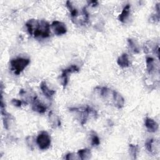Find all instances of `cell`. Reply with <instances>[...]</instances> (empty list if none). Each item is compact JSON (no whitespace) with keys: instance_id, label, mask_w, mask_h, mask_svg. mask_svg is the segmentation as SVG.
I'll return each mask as SVG.
<instances>
[{"instance_id":"d6986e66","label":"cell","mask_w":160,"mask_h":160,"mask_svg":"<svg viewBox=\"0 0 160 160\" xmlns=\"http://www.w3.org/2000/svg\"><path fill=\"white\" fill-rule=\"evenodd\" d=\"M138 152V146L133 144H129V154L132 156V159H136L137 154Z\"/></svg>"},{"instance_id":"ac0fdd59","label":"cell","mask_w":160,"mask_h":160,"mask_svg":"<svg viewBox=\"0 0 160 160\" xmlns=\"http://www.w3.org/2000/svg\"><path fill=\"white\" fill-rule=\"evenodd\" d=\"M91 136V144L92 146H98L100 144V139L98 134L94 131H91L90 133Z\"/></svg>"},{"instance_id":"7402d4cb","label":"cell","mask_w":160,"mask_h":160,"mask_svg":"<svg viewBox=\"0 0 160 160\" xmlns=\"http://www.w3.org/2000/svg\"><path fill=\"white\" fill-rule=\"evenodd\" d=\"M12 104L16 106V107H21L22 104V101L21 100L18 99H12L11 101Z\"/></svg>"},{"instance_id":"52a82bcc","label":"cell","mask_w":160,"mask_h":160,"mask_svg":"<svg viewBox=\"0 0 160 160\" xmlns=\"http://www.w3.org/2000/svg\"><path fill=\"white\" fill-rule=\"evenodd\" d=\"M31 102H32V109L34 111H36L40 114H43L46 111L47 107L38 99L36 96H34L32 98Z\"/></svg>"},{"instance_id":"30bf717a","label":"cell","mask_w":160,"mask_h":160,"mask_svg":"<svg viewBox=\"0 0 160 160\" xmlns=\"http://www.w3.org/2000/svg\"><path fill=\"white\" fill-rule=\"evenodd\" d=\"M40 88L43 94L49 99H51L56 93V91L50 89L45 81H42L40 84Z\"/></svg>"},{"instance_id":"44dd1931","label":"cell","mask_w":160,"mask_h":160,"mask_svg":"<svg viewBox=\"0 0 160 160\" xmlns=\"http://www.w3.org/2000/svg\"><path fill=\"white\" fill-rule=\"evenodd\" d=\"M65 159L67 160H74V159H79L78 154H75L74 153H68L67 154H66L65 156Z\"/></svg>"},{"instance_id":"603a6c76","label":"cell","mask_w":160,"mask_h":160,"mask_svg":"<svg viewBox=\"0 0 160 160\" xmlns=\"http://www.w3.org/2000/svg\"><path fill=\"white\" fill-rule=\"evenodd\" d=\"M88 2H89V4H91V5L92 6H93V7H95V6H96L98 5V1H89Z\"/></svg>"},{"instance_id":"5bb4252c","label":"cell","mask_w":160,"mask_h":160,"mask_svg":"<svg viewBox=\"0 0 160 160\" xmlns=\"http://www.w3.org/2000/svg\"><path fill=\"white\" fill-rule=\"evenodd\" d=\"M130 9H131V6L130 4H126L124 8L122 10L121 13L118 16V19L119 21L121 22H125L128 18L130 13Z\"/></svg>"},{"instance_id":"e0dca14e","label":"cell","mask_w":160,"mask_h":160,"mask_svg":"<svg viewBox=\"0 0 160 160\" xmlns=\"http://www.w3.org/2000/svg\"><path fill=\"white\" fill-rule=\"evenodd\" d=\"M128 43L129 48L131 50V51H132L135 54H138L139 52L140 49H139V46L137 42L134 39L131 38L128 39Z\"/></svg>"},{"instance_id":"277c9868","label":"cell","mask_w":160,"mask_h":160,"mask_svg":"<svg viewBox=\"0 0 160 160\" xmlns=\"http://www.w3.org/2000/svg\"><path fill=\"white\" fill-rule=\"evenodd\" d=\"M36 142L39 148L41 150L48 149L51 143V139L49 134L46 131H41L36 139Z\"/></svg>"},{"instance_id":"ffe728a7","label":"cell","mask_w":160,"mask_h":160,"mask_svg":"<svg viewBox=\"0 0 160 160\" xmlns=\"http://www.w3.org/2000/svg\"><path fill=\"white\" fill-rule=\"evenodd\" d=\"M26 142L27 145L29 148V149H31V150H33L34 148V142H35L34 138L31 136H27L26 138Z\"/></svg>"},{"instance_id":"5b68a950","label":"cell","mask_w":160,"mask_h":160,"mask_svg":"<svg viewBox=\"0 0 160 160\" xmlns=\"http://www.w3.org/2000/svg\"><path fill=\"white\" fill-rule=\"evenodd\" d=\"M79 71V68L76 65H71L68 68L62 70V73L61 74L60 79L61 81V84L64 88H66L68 82V74L78 72Z\"/></svg>"},{"instance_id":"4fadbf2b","label":"cell","mask_w":160,"mask_h":160,"mask_svg":"<svg viewBox=\"0 0 160 160\" xmlns=\"http://www.w3.org/2000/svg\"><path fill=\"white\" fill-rule=\"evenodd\" d=\"M117 63L121 68H125L129 66L130 62L128 55L126 53L122 54L117 59Z\"/></svg>"},{"instance_id":"ba28073f","label":"cell","mask_w":160,"mask_h":160,"mask_svg":"<svg viewBox=\"0 0 160 160\" xmlns=\"http://www.w3.org/2000/svg\"><path fill=\"white\" fill-rule=\"evenodd\" d=\"M112 98L114 106L118 108L121 109L124 105V99L122 95L116 91H112Z\"/></svg>"},{"instance_id":"2e32d148","label":"cell","mask_w":160,"mask_h":160,"mask_svg":"<svg viewBox=\"0 0 160 160\" xmlns=\"http://www.w3.org/2000/svg\"><path fill=\"white\" fill-rule=\"evenodd\" d=\"M145 147L149 153L152 154H155V150L156 149L155 147V141L154 139L151 138L147 139L145 142Z\"/></svg>"},{"instance_id":"7c38bea8","label":"cell","mask_w":160,"mask_h":160,"mask_svg":"<svg viewBox=\"0 0 160 160\" xmlns=\"http://www.w3.org/2000/svg\"><path fill=\"white\" fill-rule=\"evenodd\" d=\"M146 69L149 74H152L156 71V66L155 60L153 58L148 56L146 58Z\"/></svg>"},{"instance_id":"3957f363","label":"cell","mask_w":160,"mask_h":160,"mask_svg":"<svg viewBox=\"0 0 160 160\" xmlns=\"http://www.w3.org/2000/svg\"><path fill=\"white\" fill-rule=\"evenodd\" d=\"M30 59L24 58H16L11 59L10 66L11 71L16 75H19L28 66Z\"/></svg>"},{"instance_id":"9a60e30c","label":"cell","mask_w":160,"mask_h":160,"mask_svg":"<svg viewBox=\"0 0 160 160\" xmlns=\"http://www.w3.org/2000/svg\"><path fill=\"white\" fill-rule=\"evenodd\" d=\"M77 154L78 155L79 159H81V160L89 159L91 156V152L88 148H84V149L78 150Z\"/></svg>"},{"instance_id":"6da1fadb","label":"cell","mask_w":160,"mask_h":160,"mask_svg":"<svg viewBox=\"0 0 160 160\" xmlns=\"http://www.w3.org/2000/svg\"><path fill=\"white\" fill-rule=\"evenodd\" d=\"M28 33L35 38H47L50 36V25L45 20L31 19L26 23Z\"/></svg>"},{"instance_id":"8992f818","label":"cell","mask_w":160,"mask_h":160,"mask_svg":"<svg viewBox=\"0 0 160 160\" xmlns=\"http://www.w3.org/2000/svg\"><path fill=\"white\" fill-rule=\"evenodd\" d=\"M54 34L57 36L65 34L67 32V28L64 23L59 21H54L51 25Z\"/></svg>"},{"instance_id":"7a4b0ae2","label":"cell","mask_w":160,"mask_h":160,"mask_svg":"<svg viewBox=\"0 0 160 160\" xmlns=\"http://www.w3.org/2000/svg\"><path fill=\"white\" fill-rule=\"evenodd\" d=\"M69 111L70 112H72L78 114L79 122L82 125L86 123L89 116H93L94 118L97 116L96 111L89 106L80 108H69Z\"/></svg>"},{"instance_id":"9c48e42d","label":"cell","mask_w":160,"mask_h":160,"mask_svg":"<svg viewBox=\"0 0 160 160\" xmlns=\"http://www.w3.org/2000/svg\"><path fill=\"white\" fill-rule=\"evenodd\" d=\"M144 125L147 128L148 131L151 132H155L159 129V125L157 122L149 117H146L145 118Z\"/></svg>"},{"instance_id":"8fae6325","label":"cell","mask_w":160,"mask_h":160,"mask_svg":"<svg viewBox=\"0 0 160 160\" xmlns=\"http://www.w3.org/2000/svg\"><path fill=\"white\" fill-rule=\"evenodd\" d=\"M48 119L49 124L53 128H56L61 126V119L58 115L54 114L52 111L49 112L48 115Z\"/></svg>"}]
</instances>
